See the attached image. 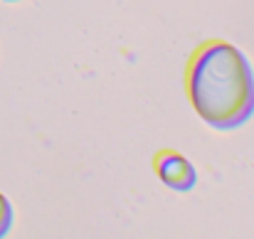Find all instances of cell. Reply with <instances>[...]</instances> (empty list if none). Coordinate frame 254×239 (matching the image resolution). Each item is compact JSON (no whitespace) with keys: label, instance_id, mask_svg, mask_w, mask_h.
<instances>
[{"label":"cell","instance_id":"cell-2","mask_svg":"<svg viewBox=\"0 0 254 239\" xmlns=\"http://www.w3.org/2000/svg\"><path fill=\"white\" fill-rule=\"evenodd\" d=\"M153 170L156 175L163 180V185H168L175 192H190L197 182V170L190 160L175 151H158L153 158Z\"/></svg>","mask_w":254,"mask_h":239},{"label":"cell","instance_id":"cell-1","mask_svg":"<svg viewBox=\"0 0 254 239\" xmlns=\"http://www.w3.org/2000/svg\"><path fill=\"white\" fill-rule=\"evenodd\" d=\"M188 96L197 116L212 128H240L254 114L250 60L225 40L205 42L188 64Z\"/></svg>","mask_w":254,"mask_h":239},{"label":"cell","instance_id":"cell-4","mask_svg":"<svg viewBox=\"0 0 254 239\" xmlns=\"http://www.w3.org/2000/svg\"><path fill=\"white\" fill-rule=\"evenodd\" d=\"M7 2H12V0H7Z\"/></svg>","mask_w":254,"mask_h":239},{"label":"cell","instance_id":"cell-3","mask_svg":"<svg viewBox=\"0 0 254 239\" xmlns=\"http://www.w3.org/2000/svg\"><path fill=\"white\" fill-rule=\"evenodd\" d=\"M12 227V205L10 200L0 192V237H5Z\"/></svg>","mask_w":254,"mask_h":239}]
</instances>
